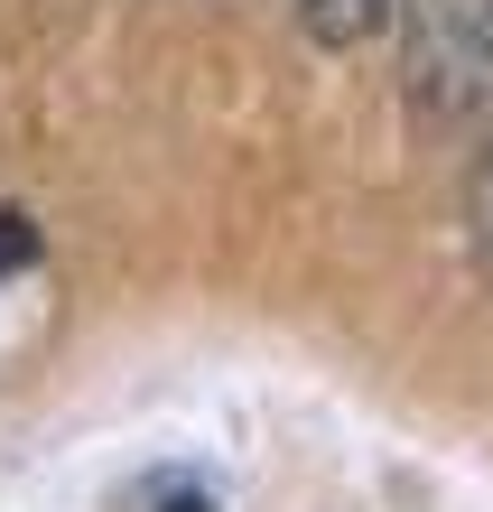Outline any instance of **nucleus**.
<instances>
[{"label":"nucleus","mask_w":493,"mask_h":512,"mask_svg":"<svg viewBox=\"0 0 493 512\" xmlns=\"http://www.w3.org/2000/svg\"><path fill=\"white\" fill-rule=\"evenodd\" d=\"M168 512H205V494H196V503H168Z\"/></svg>","instance_id":"4"},{"label":"nucleus","mask_w":493,"mask_h":512,"mask_svg":"<svg viewBox=\"0 0 493 512\" xmlns=\"http://www.w3.org/2000/svg\"><path fill=\"white\" fill-rule=\"evenodd\" d=\"M410 94L447 122H493V0H400Z\"/></svg>","instance_id":"1"},{"label":"nucleus","mask_w":493,"mask_h":512,"mask_svg":"<svg viewBox=\"0 0 493 512\" xmlns=\"http://www.w3.org/2000/svg\"><path fill=\"white\" fill-rule=\"evenodd\" d=\"M391 10H400V0H298V28L317 47H363Z\"/></svg>","instance_id":"2"},{"label":"nucleus","mask_w":493,"mask_h":512,"mask_svg":"<svg viewBox=\"0 0 493 512\" xmlns=\"http://www.w3.org/2000/svg\"><path fill=\"white\" fill-rule=\"evenodd\" d=\"M475 243H484V261H493V159H484V177H475Z\"/></svg>","instance_id":"3"}]
</instances>
